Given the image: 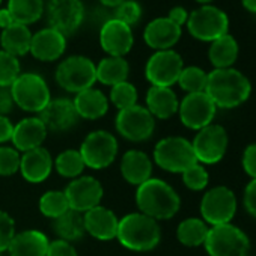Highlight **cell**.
I'll use <instances>...</instances> for the list:
<instances>
[{
    "mask_svg": "<svg viewBox=\"0 0 256 256\" xmlns=\"http://www.w3.org/2000/svg\"><path fill=\"white\" fill-rule=\"evenodd\" d=\"M205 92L216 107L234 108L250 96L252 84L240 71L234 68H223L214 70L208 74Z\"/></svg>",
    "mask_w": 256,
    "mask_h": 256,
    "instance_id": "cell-1",
    "label": "cell"
},
{
    "mask_svg": "<svg viewBox=\"0 0 256 256\" xmlns=\"http://www.w3.org/2000/svg\"><path fill=\"white\" fill-rule=\"evenodd\" d=\"M136 204L142 214L154 220L172 218L181 206L178 193L163 180L150 178L138 187Z\"/></svg>",
    "mask_w": 256,
    "mask_h": 256,
    "instance_id": "cell-2",
    "label": "cell"
},
{
    "mask_svg": "<svg viewBox=\"0 0 256 256\" xmlns=\"http://www.w3.org/2000/svg\"><path fill=\"white\" fill-rule=\"evenodd\" d=\"M116 238L133 252H150L160 244L162 229L158 222L139 212L126 214L119 220Z\"/></svg>",
    "mask_w": 256,
    "mask_h": 256,
    "instance_id": "cell-3",
    "label": "cell"
},
{
    "mask_svg": "<svg viewBox=\"0 0 256 256\" xmlns=\"http://www.w3.org/2000/svg\"><path fill=\"white\" fill-rule=\"evenodd\" d=\"M10 92L14 104L29 113H41L52 100L46 80L34 72L20 74L12 83Z\"/></svg>",
    "mask_w": 256,
    "mask_h": 256,
    "instance_id": "cell-4",
    "label": "cell"
},
{
    "mask_svg": "<svg viewBox=\"0 0 256 256\" xmlns=\"http://www.w3.org/2000/svg\"><path fill=\"white\" fill-rule=\"evenodd\" d=\"M154 162L158 168L172 174H182L198 163L192 142L176 136L162 139L156 145Z\"/></svg>",
    "mask_w": 256,
    "mask_h": 256,
    "instance_id": "cell-5",
    "label": "cell"
},
{
    "mask_svg": "<svg viewBox=\"0 0 256 256\" xmlns=\"http://www.w3.org/2000/svg\"><path fill=\"white\" fill-rule=\"evenodd\" d=\"M204 246L210 256H247L250 248L247 235L230 223L212 226Z\"/></svg>",
    "mask_w": 256,
    "mask_h": 256,
    "instance_id": "cell-6",
    "label": "cell"
},
{
    "mask_svg": "<svg viewBox=\"0 0 256 256\" xmlns=\"http://www.w3.org/2000/svg\"><path fill=\"white\" fill-rule=\"evenodd\" d=\"M56 82L62 89L78 94L94 86L96 82V66L84 56H71L58 66Z\"/></svg>",
    "mask_w": 256,
    "mask_h": 256,
    "instance_id": "cell-7",
    "label": "cell"
},
{
    "mask_svg": "<svg viewBox=\"0 0 256 256\" xmlns=\"http://www.w3.org/2000/svg\"><path fill=\"white\" fill-rule=\"evenodd\" d=\"M118 133L130 142H144L150 139L156 130V118L144 106H133L119 110L116 114Z\"/></svg>",
    "mask_w": 256,
    "mask_h": 256,
    "instance_id": "cell-8",
    "label": "cell"
},
{
    "mask_svg": "<svg viewBox=\"0 0 256 256\" xmlns=\"http://www.w3.org/2000/svg\"><path fill=\"white\" fill-rule=\"evenodd\" d=\"M86 168L100 170L108 168L118 156L116 138L104 130L92 132L82 142L78 150Z\"/></svg>",
    "mask_w": 256,
    "mask_h": 256,
    "instance_id": "cell-9",
    "label": "cell"
},
{
    "mask_svg": "<svg viewBox=\"0 0 256 256\" xmlns=\"http://www.w3.org/2000/svg\"><path fill=\"white\" fill-rule=\"evenodd\" d=\"M187 28L196 40L212 42L228 34L229 18L222 10L205 5L188 16Z\"/></svg>",
    "mask_w": 256,
    "mask_h": 256,
    "instance_id": "cell-10",
    "label": "cell"
},
{
    "mask_svg": "<svg viewBox=\"0 0 256 256\" xmlns=\"http://www.w3.org/2000/svg\"><path fill=\"white\" fill-rule=\"evenodd\" d=\"M236 212V199L230 188L214 187L200 200V214L205 223L212 226L230 223Z\"/></svg>",
    "mask_w": 256,
    "mask_h": 256,
    "instance_id": "cell-11",
    "label": "cell"
},
{
    "mask_svg": "<svg viewBox=\"0 0 256 256\" xmlns=\"http://www.w3.org/2000/svg\"><path fill=\"white\" fill-rule=\"evenodd\" d=\"M198 163L214 164L218 163L228 150V134L222 125L210 124L198 132L194 140L192 142Z\"/></svg>",
    "mask_w": 256,
    "mask_h": 256,
    "instance_id": "cell-12",
    "label": "cell"
},
{
    "mask_svg": "<svg viewBox=\"0 0 256 256\" xmlns=\"http://www.w3.org/2000/svg\"><path fill=\"white\" fill-rule=\"evenodd\" d=\"M184 68L181 56L174 50H162L154 53L146 62L145 76L152 86L170 88L178 83Z\"/></svg>",
    "mask_w": 256,
    "mask_h": 256,
    "instance_id": "cell-13",
    "label": "cell"
},
{
    "mask_svg": "<svg viewBox=\"0 0 256 256\" xmlns=\"http://www.w3.org/2000/svg\"><path fill=\"white\" fill-rule=\"evenodd\" d=\"M217 107L206 92L188 94L178 107L181 122L192 130H202L210 125L216 116Z\"/></svg>",
    "mask_w": 256,
    "mask_h": 256,
    "instance_id": "cell-14",
    "label": "cell"
},
{
    "mask_svg": "<svg viewBox=\"0 0 256 256\" xmlns=\"http://www.w3.org/2000/svg\"><path fill=\"white\" fill-rule=\"evenodd\" d=\"M84 17V8L80 0H50L47 6V18L52 29L64 36L74 34Z\"/></svg>",
    "mask_w": 256,
    "mask_h": 256,
    "instance_id": "cell-15",
    "label": "cell"
},
{
    "mask_svg": "<svg viewBox=\"0 0 256 256\" xmlns=\"http://www.w3.org/2000/svg\"><path fill=\"white\" fill-rule=\"evenodd\" d=\"M104 190L101 182L94 176H78L72 180L66 188L65 196L68 199L70 210L84 214L86 211L100 205Z\"/></svg>",
    "mask_w": 256,
    "mask_h": 256,
    "instance_id": "cell-16",
    "label": "cell"
},
{
    "mask_svg": "<svg viewBox=\"0 0 256 256\" xmlns=\"http://www.w3.org/2000/svg\"><path fill=\"white\" fill-rule=\"evenodd\" d=\"M100 42L102 50L116 58H122L132 50L134 38L132 28L119 20H108L100 32Z\"/></svg>",
    "mask_w": 256,
    "mask_h": 256,
    "instance_id": "cell-17",
    "label": "cell"
},
{
    "mask_svg": "<svg viewBox=\"0 0 256 256\" xmlns=\"http://www.w3.org/2000/svg\"><path fill=\"white\" fill-rule=\"evenodd\" d=\"M40 119L50 132H66L77 124L80 118L71 100L58 98L50 100V102L40 113Z\"/></svg>",
    "mask_w": 256,
    "mask_h": 256,
    "instance_id": "cell-18",
    "label": "cell"
},
{
    "mask_svg": "<svg viewBox=\"0 0 256 256\" xmlns=\"http://www.w3.org/2000/svg\"><path fill=\"white\" fill-rule=\"evenodd\" d=\"M84 220V229L86 232L101 241H108L116 238L119 218L113 211H110L106 206H95L83 214Z\"/></svg>",
    "mask_w": 256,
    "mask_h": 256,
    "instance_id": "cell-19",
    "label": "cell"
},
{
    "mask_svg": "<svg viewBox=\"0 0 256 256\" xmlns=\"http://www.w3.org/2000/svg\"><path fill=\"white\" fill-rule=\"evenodd\" d=\"M47 128L38 118H26L14 126V134L11 142L18 152H28L40 148L47 136Z\"/></svg>",
    "mask_w": 256,
    "mask_h": 256,
    "instance_id": "cell-20",
    "label": "cell"
},
{
    "mask_svg": "<svg viewBox=\"0 0 256 256\" xmlns=\"http://www.w3.org/2000/svg\"><path fill=\"white\" fill-rule=\"evenodd\" d=\"M53 170V158L50 152L40 146L32 151L23 152L20 160V172L22 176L32 184H38L46 181Z\"/></svg>",
    "mask_w": 256,
    "mask_h": 256,
    "instance_id": "cell-21",
    "label": "cell"
},
{
    "mask_svg": "<svg viewBox=\"0 0 256 256\" xmlns=\"http://www.w3.org/2000/svg\"><path fill=\"white\" fill-rule=\"evenodd\" d=\"M65 47H66V38L52 28L42 29L38 34L32 35L30 53L34 54V58L40 60L52 62L59 59L64 54Z\"/></svg>",
    "mask_w": 256,
    "mask_h": 256,
    "instance_id": "cell-22",
    "label": "cell"
},
{
    "mask_svg": "<svg viewBox=\"0 0 256 256\" xmlns=\"http://www.w3.org/2000/svg\"><path fill=\"white\" fill-rule=\"evenodd\" d=\"M144 38L151 48L158 52L170 50V47H174L181 38V28L168 17L156 18L146 26Z\"/></svg>",
    "mask_w": 256,
    "mask_h": 256,
    "instance_id": "cell-23",
    "label": "cell"
},
{
    "mask_svg": "<svg viewBox=\"0 0 256 256\" xmlns=\"http://www.w3.org/2000/svg\"><path fill=\"white\" fill-rule=\"evenodd\" d=\"M120 175L132 186H142L152 175V162L148 154L132 150L126 151L120 162Z\"/></svg>",
    "mask_w": 256,
    "mask_h": 256,
    "instance_id": "cell-24",
    "label": "cell"
},
{
    "mask_svg": "<svg viewBox=\"0 0 256 256\" xmlns=\"http://www.w3.org/2000/svg\"><path fill=\"white\" fill-rule=\"evenodd\" d=\"M48 238L46 234L36 229H29L16 234L12 242L8 247L10 256H47Z\"/></svg>",
    "mask_w": 256,
    "mask_h": 256,
    "instance_id": "cell-25",
    "label": "cell"
},
{
    "mask_svg": "<svg viewBox=\"0 0 256 256\" xmlns=\"http://www.w3.org/2000/svg\"><path fill=\"white\" fill-rule=\"evenodd\" d=\"M72 102H74L78 118H83V119H100L108 110L107 96L101 90L94 89V88H89L86 90L76 94V98Z\"/></svg>",
    "mask_w": 256,
    "mask_h": 256,
    "instance_id": "cell-26",
    "label": "cell"
},
{
    "mask_svg": "<svg viewBox=\"0 0 256 256\" xmlns=\"http://www.w3.org/2000/svg\"><path fill=\"white\" fill-rule=\"evenodd\" d=\"M180 101L170 88L151 86L146 94V108L154 118L169 119L178 112Z\"/></svg>",
    "mask_w": 256,
    "mask_h": 256,
    "instance_id": "cell-27",
    "label": "cell"
},
{
    "mask_svg": "<svg viewBox=\"0 0 256 256\" xmlns=\"http://www.w3.org/2000/svg\"><path fill=\"white\" fill-rule=\"evenodd\" d=\"M4 52L12 54V56H23L28 52H30V42H32V34L24 24L14 23L10 28L4 29L2 36H0Z\"/></svg>",
    "mask_w": 256,
    "mask_h": 256,
    "instance_id": "cell-28",
    "label": "cell"
},
{
    "mask_svg": "<svg viewBox=\"0 0 256 256\" xmlns=\"http://www.w3.org/2000/svg\"><path fill=\"white\" fill-rule=\"evenodd\" d=\"M53 229L56 235L59 236V240H64L68 242L78 241L86 234L83 214L74 210H68L65 214L53 220Z\"/></svg>",
    "mask_w": 256,
    "mask_h": 256,
    "instance_id": "cell-29",
    "label": "cell"
},
{
    "mask_svg": "<svg viewBox=\"0 0 256 256\" xmlns=\"http://www.w3.org/2000/svg\"><path fill=\"white\" fill-rule=\"evenodd\" d=\"M208 56L216 70L230 68L238 58V44L235 38L229 34L217 38L216 41H212Z\"/></svg>",
    "mask_w": 256,
    "mask_h": 256,
    "instance_id": "cell-30",
    "label": "cell"
},
{
    "mask_svg": "<svg viewBox=\"0 0 256 256\" xmlns=\"http://www.w3.org/2000/svg\"><path fill=\"white\" fill-rule=\"evenodd\" d=\"M130 66L124 58L108 56L102 59L96 66V80L107 86H114L118 83L126 82Z\"/></svg>",
    "mask_w": 256,
    "mask_h": 256,
    "instance_id": "cell-31",
    "label": "cell"
},
{
    "mask_svg": "<svg viewBox=\"0 0 256 256\" xmlns=\"http://www.w3.org/2000/svg\"><path fill=\"white\" fill-rule=\"evenodd\" d=\"M210 228L202 218L190 217L180 223L176 229L178 241L187 247H198L205 242Z\"/></svg>",
    "mask_w": 256,
    "mask_h": 256,
    "instance_id": "cell-32",
    "label": "cell"
},
{
    "mask_svg": "<svg viewBox=\"0 0 256 256\" xmlns=\"http://www.w3.org/2000/svg\"><path fill=\"white\" fill-rule=\"evenodd\" d=\"M8 11L14 23L28 26L41 18L44 2L42 0H10Z\"/></svg>",
    "mask_w": 256,
    "mask_h": 256,
    "instance_id": "cell-33",
    "label": "cell"
},
{
    "mask_svg": "<svg viewBox=\"0 0 256 256\" xmlns=\"http://www.w3.org/2000/svg\"><path fill=\"white\" fill-rule=\"evenodd\" d=\"M53 164H54V168L60 176L72 178V180L82 176V174L86 168L84 162L82 158V154L78 151H74V150H66L64 152H60L56 157Z\"/></svg>",
    "mask_w": 256,
    "mask_h": 256,
    "instance_id": "cell-34",
    "label": "cell"
},
{
    "mask_svg": "<svg viewBox=\"0 0 256 256\" xmlns=\"http://www.w3.org/2000/svg\"><path fill=\"white\" fill-rule=\"evenodd\" d=\"M70 210L65 192L50 190L44 193L40 199V211L48 218H58Z\"/></svg>",
    "mask_w": 256,
    "mask_h": 256,
    "instance_id": "cell-35",
    "label": "cell"
},
{
    "mask_svg": "<svg viewBox=\"0 0 256 256\" xmlns=\"http://www.w3.org/2000/svg\"><path fill=\"white\" fill-rule=\"evenodd\" d=\"M206 80H208V74L204 70L198 66H188V68H182L178 83L186 92L198 94V92H205Z\"/></svg>",
    "mask_w": 256,
    "mask_h": 256,
    "instance_id": "cell-36",
    "label": "cell"
},
{
    "mask_svg": "<svg viewBox=\"0 0 256 256\" xmlns=\"http://www.w3.org/2000/svg\"><path fill=\"white\" fill-rule=\"evenodd\" d=\"M110 101L113 102V106L118 110L133 107L138 104V90L132 83H128V82L118 83V84L112 86Z\"/></svg>",
    "mask_w": 256,
    "mask_h": 256,
    "instance_id": "cell-37",
    "label": "cell"
},
{
    "mask_svg": "<svg viewBox=\"0 0 256 256\" xmlns=\"http://www.w3.org/2000/svg\"><path fill=\"white\" fill-rule=\"evenodd\" d=\"M20 76V62L16 56L0 52V88H11Z\"/></svg>",
    "mask_w": 256,
    "mask_h": 256,
    "instance_id": "cell-38",
    "label": "cell"
},
{
    "mask_svg": "<svg viewBox=\"0 0 256 256\" xmlns=\"http://www.w3.org/2000/svg\"><path fill=\"white\" fill-rule=\"evenodd\" d=\"M208 180H210L208 172L199 163L190 166L187 170L182 172V181H184L186 187L190 188V190H193V192L204 190L208 186Z\"/></svg>",
    "mask_w": 256,
    "mask_h": 256,
    "instance_id": "cell-39",
    "label": "cell"
},
{
    "mask_svg": "<svg viewBox=\"0 0 256 256\" xmlns=\"http://www.w3.org/2000/svg\"><path fill=\"white\" fill-rule=\"evenodd\" d=\"M22 156L16 148L0 146V176H11L20 170Z\"/></svg>",
    "mask_w": 256,
    "mask_h": 256,
    "instance_id": "cell-40",
    "label": "cell"
},
{
    "mask_svg": "<svg viewBox=\"0 0 256 256\" xmlns=\"http://www.w3.org/2000/svg\"><path fill=\"white\" fill-rule=\"evenodd\" d=\"M140 17H142V8L134 0H125V2L116 6L114 11V20H119L126 26L138 23Z\"/></svg>",
    "mask_w": 256,
    "mask_h": 256,
    "instance_id": "cell-41",
    "label": "cell"
},
{
    "mask_svg": "<svg viewBox=\"0 0 256 256\" xmlns=\"http://www.w3.org/2000/svg\"><path fill=\"white\" fill-rule=\"evenodd\" d=\"M16 222L6 212L0 210V253L8 252L10 244L16 236Z\"/></svg>",
    "mask_w": 256,
    "mask_h": 256,
    "instance_id": "cell-42",
    "label": "cell"
},
{
    "mask_svg": "<svg viewBox=\"0 0 256 256\" xmlns=\"http://www.w3.org/2000/svg\"><path fill=\"white\" fill-rule=\"evenodd\" d=\"M47 256H78L76 247L64 240H54L48 244Z\"/></svg>",
    "mask_w": 256,
    "mask_h": 256,
    "instance_id": "cell-43",
    "label": "cell"
},
{
    "mask_svg": "<svg viewBox=\"0 0 256 256\" xmlns=\"http://www.w3.org/2000/svg\"><path fill=\"white\" fill-rule=\"evenodd\" d=\"M242 168L247 175L256 180V144L248 145L242 154Z\"/></svg>",
    "mask_w": 256,
    "mask_h": 256,
    "instance_id": "cell-44",
    "label": "cell"
},
{
    "mask_svg": "<svg viewBox=\"0 0 256 256\" xmlns=\"http://www.w3.org/2000/svg\"><path fill=\"white\" fill-rule=\"evenodd\" d=\"M244 206L250 216L256 217V180H252L244 190Z\"/></svg>",
    "mask_w": 256,
    "mask_h": 256,
    "instance_id": "cell-45",
    "label": "cell"
},
{
    "mask_svg": "<svg viewBox=\"0 0 256 256\" xmlns=\"http://www.w3.org/2000/svg\"><path fill=\"white\" fill-rule=\"evenodd\" d=\"M14 125L6 116H0V144H6L12 139Z\"/></svg>",
    "mask_w": 256,
    "mask_h": 256,
    "instance_id": "cell-46",
    "label": "cell"
},
{
    "mask_svg": "<svg viewBox=\"0 0 256 256\" xmlns=\"http://www.w3.org/2000/svg\"><path fill=\"white\" fill-rule=\"evenodd\" d=\"M14 106V100L11 96V92L6 89H0V116H6Z\"/></svg>",
    "mask_w": 256,
    "mask_h": 256,
    "instance_id": "cell-47",
    "label": "cell"
},
{
    "mask_svg": "<svg viewBox=\"0 0 256 256\" xmlns=\"http://www.w3.org/2000/svg\"><path fill=\"white\" fill-rule=\"evenodd\" d=\"M168 18L181 28L184 23H187L188 14H187V11H186L184 8H181V6H176V8H174V10L169 12V17H168Z\"/></svg>",
    "mask_w": 256,
    "mask_h": 256,
    "instance_id": "cell-48",
    "label": "cell"
},
{
    "mask_svg": "<svg viewBox=\"0 0 256 256\" xmlns=\"http://www.w3.org/2000/svg\"><path fill=\"white\" fill-rule=\"evenodd\" d=\"M11 24H14V20L10 14L8 10H0V28L2 29H6L10 28Z\"/></svg>",
    "mask_w": 256,
    "mask_h": 256,
    "instance_id": "cell-49",
    "label": "cell"
},
{
    "mask_svg": "<svg viewBox=\"0 0 256 256\" xmlns=\"http://www.w3.org/2000/svg\"><path fill=\"white\" fill-rule=\"evenodd\" d=\"M242 6L248 12H254L256 14V0H242Z\"/></svg>",
    "mask_w": 256,
    "mask_h": 256,
    "instance_id": "cell-50",
    "label": "cell"
},
{
    "mask_svg": "<svg viewBox=\"0 0 256 256\" xmlns=\"http://www.w3.org/2000/svg\"><path fill=\"white\" fill-rule=\"evenodd\" d=\"M100 2L106 6H118L122 2H125V0H100Z\"/></svg>",
    "mask_w": 256,
    "mask_h": 256,
    "instance_id": "cell-51",
    "label": "cell"
},
{
    "mask_svg": "<svg viewBox=\"0 0 256 256\" xmlns=\"http://www.w3.org/2000/svg\"><path fill=\"white\" fill-rule=\"evenodd\" d=\"M199 4H208V2H211V0H198Z\"/></svg>",
    "mask_w": 256,
    "mask_h": 256,
    "instance_id": "cell-52",
    "label": "cell"
},
{
    "mask_svg": "<svg viewBox=\"0 0 256 256\" xmlns=\"http://www.w3.org/2000/svg\"><path fill=\"white\" fill-rule=\"evenodd\" d=\"M0 4H2V0H0Z\"/></svg>",
    "mask_w": 256,
    "mask_h": 256,
    "instance_id": "cell-53",
    "label": "cell"
},
{
    "mask_svg": "<svg viewBox=\"0 0 256 256\" xmlns=\"http://www.w3.org/2000/svg\"><path fill=\"white\" fill-rule=\"evenodd\" d=\"M0 256H2V253H0Z\"/></svg>",
    "mask_w": 256,
    "mask_h": 256,
    "instance_id": "cell-54",
    "label": "cell"
}]
</instances>
